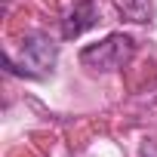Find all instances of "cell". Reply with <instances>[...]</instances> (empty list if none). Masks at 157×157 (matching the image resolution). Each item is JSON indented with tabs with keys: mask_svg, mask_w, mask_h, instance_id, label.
Returning <instances> with one entry per match:
<instances>
[{
	"mask_svg": "<svg viewBox=\"0 0 157 157\" xmlns=\"http://www.w3.org/2000/svg\"><path fill=\"white\" fill-rule=\"evenodd\" d=\"M132 56H136V40L129 34H108L105 40L90 43V46L80 49V65L90 68V71L108 74V71L123 68Z\"/></svg>",
	"mask_w": 157,
	"mask_h": 157,
	"instance_id": "1",
	"label": "cell"
},
{
	"mask_svg": "<svg viewBox=\"0 0 157 157\" xmlns=\"http://www.w3.org/2000/svg\"><path fill=\"white\" fill-rule=\"evenodd\" d=\"M99 13H96V3L93 0H77V3L65 13L62 19V37L65 40H74V37H80L83 31H90L96 25Z\"/></svg>",
	"mask_w": 157,
	"mask_h": 157,
	"instance_id": "2",
	"label": "cell"
},
{
	"mask_svg": "<svg viewBox=\"0 0 157 157\" xmlns=\"http://www.w3.org/2000/svg\"><path fill=\"white\" fill-rule=\"evenodd\" d=\"M22 49H25L28 68H37V71H49L56 65V56H59V46L43 34H28L22 40Z\"/></svg>",
	"mask_w": 157,
	"mask_h": 157,
	"instance_id": "3",
	"label": "cell"
}]
</instances>
